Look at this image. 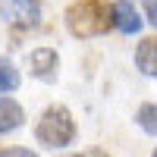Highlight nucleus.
I'll use <instances>...</instances> for the list:
<instances>
[{"label":"nucleus","mask_w":157,"mask_h":157,"mask_svg":"<svg viewBox=\"0 0 157 157\" xmlns=\"http://www.w3.org/2000/svg\"><path fill=\"white\" fill-rule=\"evenodd\" d=\"M107 6L104 0H82V3H72L66 10V29L75 38H94L107 32Z\"/></svg>","instance_id":"nucleus-1"},{"label":"nucleus","mask_w":157,"mask_h":157,"mask_svg":"<svg viewBox=\"0 0 157 157\" xmlns=\"http://www.w3.org/2000/svg\"><path fill=\"white\" fill-rule=\"evenodd\" d=\"M35 135H38V141H41L44 148L69 145L75 138V123H72L69 110L66 107H47L44 116H41V123H38V129H35Z\"/></svg>","instance_id":"nucleus-2"},{"label":"nucleus","mask_w":157,"mask_h":157,"mask_svg":"<svg viewBox=\"0 0 157 157\" xmlns=\"http://www.w3.org/2000/svg\"><path fill=\"white\" fill-rule=\"evenodd\" d=\"M0 13L10 25L16 29H35L41 22V3L38 0H3L0 3Z\"/></svg>","instance_id":"nucleus-3"},{"label":"nucleus","mask_w":157,"mask_h":157,"mask_svg":"<svg viewBox=\"0 0 157 157\" xmlns=\"http://www.w3.org/2000/svg\"><path fill=\"white\" fill-rule=\"evenodd\" d=\"M110 25H116V29L126 32V35L141 32V19H138V13H135L132 3H126V0L113 3V10H110Z\"/></svg>","instance_id":"nucleus-4"},{"label":"nucleus","mask_w":157,"mask_h":157,"mask_svg":"<svg viewBox=\"0 0 157 157\" xmlns=\"http://www.w3.org/2000/svg\"><path fill=\"white\" fill-rule=\"evenodd\" d=\"M29 69H32V75L44 78V82L57 78V54L50 47H41L35 54H29Z\"/></svg>","instance_id":"nucleus-5"},{"label":"nucleus","mask_w":157,"mask_h":157,"mask_svg":"<svg viewBox=\"0 0 157 157\" xmlns=\"http://www.w3.org/2000/svg\"><path fill=\"white\" fill-rule=\"evenodd\" d=\"M22 120H25V113H22L19 104L13 101V98H0V135H3V132H13V129H19Z\"/></svg>","instance_id":"nucleus-6"},{"label":"nucleus","mask_w":157,"mask_h":157,"mask_svg":"<svg viewBox=\"0 0 157 157\" xmlns=\"http://www.w3.org/2000/svg\"><path fill=\"white\" fill-rule=\"evenodd\" d=\"M135 63L145 75H157V38H145L138 44V54H135Z\"/></svg>","instance_id":"nucleus-7"},{"label":"nucleus","mask_w":157,"mask_h":157,"mask_svg":"<svg viewBox=\"0 0 157 157\" xmlns=\"http://www.w3.org/2000/svg\"><path fill=\"white\" fill-rule=\"evenodd\" d=\"M138 126L145 129V132L157 135V104H145V107H138Z\"/></svg>","instance_id":"nucleus-8"},{"label":"nucleus","mask_w":157,"mask_h":157,"mask_svg":"<svg viewBox=\"0 0 157 157\" xmlns=\"http://www.w3.org/2000/svg\"><path fill=\"white\" fill-rule=\"evenodd\" d=\"M16 85H19V72L13 69L10 60L0 57V94H3V91H13Z\"/></svg>","instance_id":"nucleus-9"},{"label":"nucleus","mask_w":157,"mask_h":157,"mask_svg":"<svg viewBox=\"0 0 157 157\" xmlns=\"http://www.w3.org/2000/svg\"><path fill=\"white\" fill-rule=\"evenodd\" d=\"M145 13H148V22L157 25V0H145Z\"/></svg>","instance_id":"nucleus-10"},{"label":"nucleus","mask_w":157,"mask_h":157,"mask_svg":"<svg viewBox=\"0 0 157 157\" xmlns=\"http://www.w3.org/2000/svg\"><path fill=\"white\" fill-rule=\"evenodd\" d=\"M0 157H38V154H32V151H25V148H6Z\"/></svg>","instance_id":"nucleus-11"},{"label":"nucleus","mask_w":157,"mask_h":157,"mask_svg":"<svg viewBox=\"0 0 157 157\" xmlns=\"http://www.w3.org/2000/svg\"><path fill=\"white\" fill-rule=\"evenodd\" d=\"M94 157H104V154H94Z\"/></svg>","instance_id":"nucleus-12"},{"label":"nucleus","mask_w":157,"mask_h":157,"mask_svg":"<svg viewBox=\"0 0 157 157\" xmlns=\"http://www.w3.org/2000/svg\"><path fill=\"white\" fill-rule=\"evenodd\" d=\"M154 157H157V151H154Z\"/></svg>","instance_id":"nucleus-13"},{"label":"nucleus","mask_w":157,"mask_h":157,"mask_svg":"<svg viewBox=\"0 0 157 157\" xmlns=\"http://www.w3.org/2000/svg\"><path fill=\"white\" fill-rule=\"evenodd\" d=\"M72 157H78V154H72Z\"/></svg>","instance_id":"nucleus-14"}]
</instances>
